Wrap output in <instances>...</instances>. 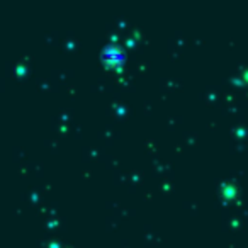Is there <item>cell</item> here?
<instances>
[{
    "mask_svg": "<svg viewBox=\"0 0 248 248\" xmlns=\"http://www.w3.org/2000/svg\"><path fill=\"white\" fill-rule=\"evenodd\" d=\"M104 58H106V62H109V63H119V62H123V58H124V51L119 48V46L110 45L104 49Z\"/></svg>",
    "mask_w": 248,
    "mask_h": 248,
    "instance_id": "cell-1",
    "label": "cell"
}]
</instances>
